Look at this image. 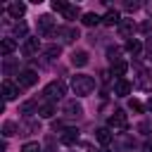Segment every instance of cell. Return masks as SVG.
Instances as JSON below:
<instances>
[{"instance_id":"obj_1","label":"cell","mask_w":152,"mask_h":152,"mask_svg":"<svg viewBox=\"0 0 152 152\" xmlns=\"http://www.w3.org/2000/svg\"><path fill=\"white\" fill-rule=\"evenodd\" d=\"M71 88L76 95H90L95 90V78L88 74H76V76H71Z\"/></svg>"},{"instance_id":"obj_2","label":"cell","mask_w":152,"mask_h":152,"mask_svg":"<svg viewBox=\"0 0 152 152\" xmlns=\"http://www.w3.org/2000/svg\"><path fill=\"white\" fill-rule=\"evenodd\" d=\"M64 93H66V86H64V81H52V83H48V86H45V90H43L45 100H50V102H55V100H62V97H64Z\"/></svg>"},{"instance_id":"obj_3","label":"cell","mask_w":152,"mask_h":152,"mask_svg":"<svg viewBox=\"0 0 152 152\" xmlns=\"http://www.w3.org/2000/svg\"><path fill=\"white\" fill-rule=\"evenodd\" d=\"M109 128H114V131H126L128 128V116H126V112H121V109H116L112 116H109Z\"/></svg>"},{"instance_id":"obj_4","label":"cell","mask_w":152,"mask_h":152,"mask_svg":"<svg viewBox=\"0 0 152 152\" xmlns=\"http://www.w3.org/2000/svg\"><path fill=\"white\" fill-rule=\"evenodd\" d=\"M36 83H38V74H36L33 69L21 71L19 78H17V86H19V88H31V86H36Z\"/></svg>"},{"instance_id":"obj_5","label":"cell","mask_w":152,"mask_h":152,"mask_svg":"<svg viewBox=\"0 0 152 152\" xmlns=\"http://www.w3.org/2000/svg\"><path fill=\"white\" fill-rule=\"evenodd\" d=\"M135 86H138L140 90L152 93V74H150L147 69H140V71H138V78H135Z\"/></svg>"},{"instance_id":"obj_6","label":"cell","mask_w":152,"mask_h":152,"mask_svg":"<svg viewBox=\"0 0 152 152\" xmlns=\"http://www.w3.org/2000/svg\"><path fill=\"white\" fill-rule=\"evenodd\" d=\"M55 36H57V38H62V43H71V40H76V38H78V31H76L74 26H62V28H57V31H55Z\"/></svg>"},{"instance_id":"obj_7","label":"cell","mask_w":152,"mask_h":152,"mask_svg":"<svg viewBox=\"0 0 152 152\" xmlns=\"http://www.w3.org/2000/svg\"><path fill=\"white\" fill-rule=\"evenodd\" d=\"M131 88H133V86H131V81H126V78H116V81H114V95H116V97H126V95L131 93Z\"/></svg>"},{"instance_id":"obj_8","label":"cell","mask_w":152,"mask_h":152,"mask_svg":"<svg viewBox=\"0 0 152 152\" xmlns=\"http://www.w3.org/2000/svg\"><path fill=\"white\" fill-rule=\"evenodd\" d=\"M81 114H83V107H81L76 100H71V102L64 104V116H69V119H78Z\"/></svg>"},{"instance_id":"obj_9","label":"cell","mask_w":152,"mask_h":152,"mask_svg":"<svg viewBox=\"0 0 152 152\" xmlns=\"http://www.w3.org/2000/svg\"><path fill=\"white\" fill-rule=\"evenodd\" d=\"M38 48H40V40H38V38H26L24 45H21V52H24L26 57H31V55L38 52Z\"/></svg>"},{"instance_id":"obj_10","label":"cell","mask_w":152,"mask_h":152,"mask_svg":"<svg viewBox=\"0 0 152 152\" xmlns=\"http://www.w3.org/2000/svg\"><path fill=\"white\" fill-rule=\"evenodd\" d=\"M50 31H52V17H50V14L38 17V33H40V36H48Z\"/></svg>"},{"instance_id":"obj_11","label":"cell","mask_w":152,"mask_h":152,"mask_svg":"<svg viewBox=\"0 0 152 152\" xmlns=\"http://www.w3.org/2000/svg\"><path fill=\"white\" fill-rule=\"evenodd\" d=\"M17 95H19V86L12 83V81H5V83H2V97H5V100H14Z\"/></svg>"},{"instance_id":"obj_12","label":"cell","mask_w":152,"mask_h":152,"mask_svg":"<svg viewBox=\"0 0 152 152\" xmlns=\"http://www.w3.org/2000/svg\"><path fill=\"white\" fill-rule=\"evenodd\" d=\"M133 31H135V24H133V19H121V21H119V33H121L124 38L133 36Z\"/></svg>"},{"instance_id":"obj_13","label":"cell","mask_w":152,"mask_h":152,"mask_svg":"<svg viewBox=\"0 0 152 152\" xmlns=\"http://www.w3.org/2000/svg\"><path fill=\"white\" fill-rule=\"evenodd\" d=\"M76 140H78V131L76 128H64L62 131V142L64 145H74Z\"/></svg>"},{"instance_id":"obj_14","label":"cell","mask_w":152,"mask_h":152,"mask_svg":"<svg viewBox=\"0 0 152 152\" xmlns=\"http://www.w3.org/2000/svg\"><path fill=\"white\" fill-rule=\"evenodd\" d=\"M7 12H10L14 19H19V17L26 12V5H24V2H10V5H7Z\"/></svg>"},{"instance_id":"obj_15","label":"cell","mask_w":152,"mask_h":152,"mask_svg":"<svg viewBox=\"0 0 152 152\" xmlns=\"http://www.w3.org/2000/svg\"><path fill=\"white\" fill-rule=\"evenodd\" d=\"M14 48H17V40L14 38H2V43H0V52L7 57V55H12L14 52Z\"/></svg>"},{"instance_id":"obj_16","label":"cell","mask_w":152,"mask_h":152,"mask_svg":"<svg viewBox=\"0 0 152 152\" xmlns=\"http://www.w3.org/2000/svg\"><path fill=\"white\" fill-rule=\"evenodd\" d=\"M71 64H74V66H86V64H88V52H86V50L74 52V55H71Z\"/></svg>"},{"instance_id":"obj_17","label":"cell","mask_w":152,"mask_h":152,"mask_svg":"<svg viewBox=\"0 0 152 152\" xmlns=\"http://www.w3.org/2000/svg\"><path fill=\"white\" fill-rule=\"evenodd\" d=\"M128 71V64L124 62V59H119V62H114L112 64V76H116V78H124V74Z\"/></svg>"},{"instance_id":"obj_18","label":"cell","mask_w":152,"mask_h":152,"mask_svg":"<svg viewBox=\"0 0 152 152\" xmlns=\"http://www.w3.org/2000/svg\"><path fill=\"white\" fill-rule=\"evenodd\" d=\"M81 12H78V7L76 5H69V2H64V7H62V17L64 19H76Z\"/></svg>"},{"instance_id":"obj_19","label":"cell","mask_w":152,"mask_h":152,"mask_svg":"<svg viewBox=\"0 0 152 152\" xmlns=\"http://www.w3.org/2000/svg\"><path fill=\"white\" fill-rule=\"evenodd\" d=\"M102 21H104L107 26H114V24H119V21H121V17H119V12H116V10H107V14L102 17Z\"/></svg>"},{"instance_id":"obj_20","label":"cell","mask_w":152,"mask_h":152,"mask_svg":"<svg viewBox=\"0 0 152 152\" xmlns=\"http://www.w3.org/2000/svg\"><path fill=\"white\" fill-rule=\"evenodd\" d=\"M95 138H97L102 145H109V142H112V131H109V128H97Z\"/></svg>"},{"instance_id":"obj_21","label":"cell","mask_w":152,"mask_h":152,"mask_svg":"<svg viewBox=\"0 0 152 152\" xmlns=\"http://www.w3.org/2000/svg\"><path fill=\"white\" fill-rule=\"evenodd\" d=\"M38 114H40L43 119H50V116L55 114V107H52V102H45V104H40V107H38Z\"/></svg>"},{"instance_id":"obj_22","label":"cell","mask_w":152,"mask_h":152,"mask_svg":"<svg viewBox=\"0 0 152 152\" xmlns=\"http://www.w3.org/2000/svg\"><path fill=\"white\" fill-rule=\"evenodd\" d=\"M100 19H102V17H97L95 12H88V14H83L81 21H83L86 26H95V24H100Z\"/></svg>"},{"instance_id":"obj_23","label":"cell","mask_w":152,"mask_h":152,"mask_svg":"<svg viewBox=\"0 0 152 152\" xmlns=\"http://www.w3.org/2000/svg\"><path fill=\"white\" fill-rule=\"evenodd\" d=\"M140 50H142V45H140V43H138L135 38H131V40L126 43V52H131V55H138Z\"/></svg>"},{"instance_id":"obj_24","label":"cell","mask_w":152,"mask_h":152,"mask_svg":"<svg viewBox=\"0 0 152 152\" xmlns=\"http://www.w3.org/2000/svg\"><path fill=\"white\" fill-rule=\"evenodd\" d=\"M19 128H17V124L14 121H5L2 124V133H5V138H10V135H14Z\"/></svg>"},{"instance_id":"obj_25","label":"cell","mask_w":152,"mask_h":152,"mask_svg":"<svg viewBox=\"0 0 152 152\" xmlns=\"http://www.w3.org/2000/svg\"><path fill=\"white\" fill-rule=\"evenodd\" d=\"M119 55H121V50H119V48H109V50H107V57H109V62H112V64L121 59Z\"/></svg>"},{"instance_id":"obj_26","label":"cell","mask_w":152,"mask_h":152,"mask_svg":"<svg viewBox=\"0 0 152 152\" xmlns=\"http://www.w3.org/2000/svg\"><path fill=\"white\" fill-rule=\"evenodd\" d=\"M59 45H50V48H45V55L50 57V59H55V57H59Z\"/></svg>"},{"instance_id":"obj_27","label":"cell","mask_w":152,"mask_h":152,"mask_svg":"<svg viewBox=\"0 0 152 152\" xmlns=\"http://www.w3.org/2000/svg\"><path fill=\"white\" fill-rule=\"evenodd\" d=\"M21 152H43V150H40V145H38V142H24Z\"/></svg>"},{"instance_id":"obj_28","label":"cell","mask_w":152,"mask_h":152,"mask_svg":"<svg viewBox=\"0 0 152 152\" xmlns=\"http://www.w3.org/2000/svg\"><path fill=\"white\" fill-rule=\"evenodd\" d=\"M142 50H145V57H147V59H152V36L145 40V48H142Z\"/></svg>"},{"instance_id":"obj_29","label":"cell","mask_w":152,"mask_h":152,"mask_svg":"<svg viewBox=\"0 0 152 152\" xmlns=\"http://www.w3.org/2000/svg\"><path fill=\"white\" fill-rule=\"evenodd\" d=\"M33 109H36V102H24L21 104V114H31Z\"/></svg>"},{"instance_id":"obj_30","label":"cell","mask_w":152,"mask_h":152,"mask_svg":"<svg viewBox=\"0 0 152 152\" xmlns=\"http://www.w3.org/2000/svg\"><path fill=\"white\" fill-rule=\"evenodd\" d=\"M14 36H26V24H17L14 26Z\"/></svg>"},{"instance_id":"obj_31","label":"cell","mask_w":152,"mask_h":152,"mask_svg":"<svg viewBox=\"0 0 152 152\" xmlns=\"http://www.w3.org/2000/svg\"><path fill=\"white\" fill-rule=\"evenodd\" d=\"M140 31H142V33H150V31H152V21H142V24H140Z\"/></svg>"},{"instance_id":"obj_32","label":"cell","mask_w":152,"mask_h":152,"mask_svg":"<svg viewBox=\"0 0 152 152\" xmlns=\"http://www.w3.org/2000/svg\"><path fill=\"white\" fill-rule=\"evenodd\" d=\"M131 109H133V112H142V104H140L138 100H131Z\"/></svg>"},{"instance_id":"obj_33","label":"cell","mask_w":152,"mask_h":152,"mask_svg":"<svg viewBox=\"0 0 152 152\" xmlns=\"http://www.w3.org/2000/svg\"><path fill=\"white\" fill-rule=\"evenodd\" d=\"M62 7H64L62 0H55V2H52V10H55V12H62Z\"/></svg>"},{"instance_id":"obj_34","label":"cell","mask_w":152,"mask_h":152,"mask_svg":"<svg viewBox=\"0 0 152 152\" xmlns=\"http://www.w3.org/2000/svg\"><path fill=\"white\" fill-rule=\"evenodd\" d=\"M138 7H140V5H138V2H128V5H126V10H128V12H135V10H138Z\"/></svg>"},{"instance_id":"obj_35","label":"cell","mask_w":152,"mask_h":152,"mask_svg":"<svg viewBox=\"0 0 152 152\" xmlns=\"http://www.w3.org/2000/svg\"><path fill=\"white\" fill-rule=\"evenodd\" d=\"M145 152H152V140H147V142H145Z\"/></svg>"},{"instance_id":"obj_36","label":"cell","mask_w":152,"mask_h":152,"mask_svg":"<svg viewBox=\"0 0 152 152\" xmlns=\"http://www.w3.org/2000/svg\"><path fill=\"white\" fill-rule=\"evenodd\" d=\"M147 109H150V112H152V97H150V100H147Z\"/></svg>"}]
</instances>
